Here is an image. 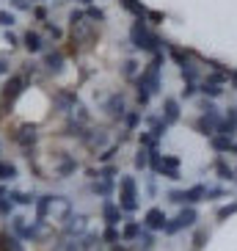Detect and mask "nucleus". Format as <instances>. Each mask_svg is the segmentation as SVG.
Wrapping results in <instances>:
<instances>
[{"label": "nucleus", "mask_w": 237, "mask_h": 251, "mask_svg": "<svg viewBox=\"0 0 237 251\" xmlns=\"http://www.w3.org/2000/svg\"><path fill=\"white\" fill-rule=\"evenodd\" d=\"M80 144L86 149H91V152H96V155H99L102 149L111 147V135H108V130H105V127H89V130H86V135L80 138Z\"/></svg>", "instance_id": "1a4fd4ad"}, {"label": "nucleus", "mask_w": 237, "mask_h": 251, "mask_svg": "<svg viewBox=\"0 0 237 251\" xmlns=\"http://www.w3.org/2000/svg\"><path fill=\"white\" fill-rule=\"evenodd\" d=\"M133 166L138 171H146L149 169V149L138 147V152H135V157H133Z\"/></svg>", "instance_id": "e433bc0d"}, {"label": "nucleus", "mask_w": 237, "mask_h": 251, "mask_svg": "<svg viewBox=\"0 0 237 251\" xmlns=\"http://www.w3.org/2000/svg\"><path fill=\"white\" fill-rule=\"evenodd\" d=\"M64 64H67V52L61 50V47H52V50L45 52V64H42V67H45L47 75L55 77V75L64 72Z\"/></svg>", "instance_id": "4468645a"}, {"label": "nucleus", "mask_w": 237, "mask_h": 251, "mask_svg": "<svg viewBox=\"0 0 237 251\" xmlns=\"http://www.w3.org/2000/svg\"><path fill=\"white\" fill-rule=\"evenodd\" d=\"M72 3H80V6H86V8L94 6V0H72Z\"/></svg>", "instance_id": "bf43d9fd"}, {"label": "nucleus", "mask_w": 237, "mask_h": 251, "mask_svg": "<svg viewBox=\"0 0 237 251\" xmlns=\"http://www.w3.org/2000/svg\"><path fill=\"white\" fill-rule=\"evenodd\" d=\"M218 135H226V138H237V105H229L226 113L221 119V127H218Z\"/></svg>", "instance_id": "a211bd4d"}, {"label": "nucleus", "mask_w": 237, "mask_h": 251, "mask_svg": "<svg viewBox=\"0 0 237 251\" xmlns=\"http://www.w3.org/2000/svg\"><path fill=\"white\" fill-rule=\"evenodd\" d=\"M80 169V160L69 152H61L58 160H55V179H69L74 177V171Z\"/></svg>", "instance_id": "ddd939ff"}, {"label": "nucleus", "mask_w": 237, "mask_h": 251, "mask_svg": "<svg viewBox=\"0 0 237 251\" xmlns=\"http://www.w3.org/2000/svg\"><path fill=\"white\" fill-rule=\"evenodd\" d=\"M118 3H121V8H124V11H130V14L135 17V20H146L149 8L143 6L141 0H118Z\"/></svg>", "instance_id": "c85d7f7f"}, {"label": "nucleus", "mask_w": 237, "mask_h": 251, "mask_svg": "<svg viewBox=\"0 0 237 251\" xmlns=\"http://www.w3.org/2000/svg\"><path fill=\"white\" fill-rule=\"evenodd\" d=\"M11 3V11H30V0H8Z\"/></svg>", "instance_id": "8fccbe9b"}, {"label": "nucleus", "mask_w": 237, "mask_h": 251, "mask_svg": "<svg viewBox=\"0 0 237 251\" xmlns=\"http://www.w3.org/2000/svg\"><path fill=\"white\" fill-rule=\"evenodd\" d=\"M30 3H36V0H30Z\"/></svg>", "instance_id": "680f3d73"}, {"label": "nucleus", "mask_w": 237, "mask_h": 251, "mask_svg": "<svg viewBox=\"0 0 237 251\" xmlns=\"http://www.w3.org/2000/svg\"><path fill=\"white\" fill-rule=\"evenodd\" d=\"M3 39H6L8 47H20V45H23V36H17L14 30H6V33H3Z\"/></svg>", "instance_id": "de8ad7c7"}, {"label": "nucleus", "mask_w": 237, "mask_h": 251, "mask_svg": "<svg viewBox=\"0 0 237 251\" xmlns=\"http://www.w3.org/2000/svg\"><path fill=\"white\" fill-rule=\"evenodd\" d=\"M116 182L118 179H91L89 182V191L94 193L96 199H111L113 196V191H116Z\"/></svg>", "instance_id": "aec40b11"}, {"label": "nucleus", "mask_w": 237, "mask_h": 251, "mask_svg": "<svg viewBox=\"0 0 237 251\" xmlns=\"http://www.w3.org/2000/svg\"><path fill=\"white\" fill-rule=\"evenodd\" d=\"M160 116H163V122L166 125H177L179 119H182V105H179V100L177 97H163V108H160Z\"/></svg>", "instance_id": "f3484780"}, {"label": "nucleus", "mask_w": 237, "mask_h": 251, "mask_svg": "<svg viewBox=\"0 0 237 251\" xmlns=\"http://www.w3.org/2000/svg\"><path fill=\"white\" fill-rule=\"evenodd\" d=\"M130 45H133V50H141L152 58L155 52H163L168 42H163V39L157 36L155 30L149 28L146 20H135V23L130 25Z\"/></svg>", "instance_id": "f257e3e1"}, {"label": "nucleus", "mask_w": 237, "mask_h": 251, "mask_svg": "<svg viewBox=\"0 0 237 251\" xmlns=\"http://www.w3.org/2000/svg\"><path fill=\"white\" fill-rule=\"evenodd\" d=\"M86 232H89V215H83V213H72L69 218H64V224H61V237H64V240L83 237Z\"/></svg>", "instance_id": "6e6552de"}, {"label": "nucleus", "mask_w": 237, "mask_h": 251, "mask_svg": "<svg viewBox=\"0 0 237 251\" xmlns=\"http://www.w3.org/2000/svg\"><path fill=\"white\" fill-rule=\"evenodd\" d=\"M163 20H166L163 11H149L146 14V23H163Z\"/></svg>", "instance_id": "603ef678"}, {"label": "nucleus", "mask_w": 237, "mask_h": 251, "mask_svg": "<svg viewBox=\"0 0 237 251\" xmlns=\"http://www.w3.org/2000/svg\"><path fill=\"white\" fill-rule=\"evenodd\" d=\"M196 94H199V83H185L182 86V100H193Z\"/></svg>", "instance_id": "49530a36"}, {"label": "nucleus", "mask_w": 237, "mask_h": 251, "mask_svg": "<svg viewBox=\"0 0 237 251\" xmlns=\"http://www.w3.org/2000/svg\"><path fill=\"white\" fill-rule=\"evenodd\" d=\"M229 155H237V141H232V152Z\"/></svg>", "instance_id": "052dcab7"}, {"label": "nucleus", "mask_w": 237, "mask_h": 251, "mask_svg": "<svg viewBox=\"0 0 237 251\" xmlns=\"http://www.w3.org/2000/svg\"><path fill=\"white\" fill-rule=\"evenodd\" d=\"M199 224V210L196 207H179V213L174 215V218H168L163 226V235H179L182 229H193Z\"/></svg>", "instance_id": "0eeeda50"}, {"label": "nucleus", "mask_w": 237, "mask_h": 251, "mask_svg": "<svg viewBox=\"0 0 237 251\" xmlns=\"http://www.w3.org/2000/svg\"><path fill=\"white\" fill-rule=\"evenodd\" d=\"M213 171L218 174V179L221 182H235V177H237V171H235V166H229V160L226 157H215V163H213Z\"/></svg>", "instance_id": "4be33fe9"}, {"label": "nucleus", "mask_w": 237, "mask_h": 251, "mask_svg": "<svg viewBox=\"0 0 237 251\" xmlns=\"http://www.w3.org/2000/svg\"><path fill=\"white\" fill-rule=\"evenodd\" d=\"M232 141H235V138H226V135H218V133H215L213 135V138H210V147H213V152H215V155H229V152H232Z\"/></svg>", "instance_id": "cd10ccee"}, {"label": "nucleus", "mask_w": 237, "mask_h": 251, "mask_svg": "<svg viewBox=\"0 0 237 251\" xmlns=\"http://www.w3.org/2000/svg\"><path fill=\"white\" fill-rule=\"evenodd\" d=\"M179 166H182V160H179V157L163 155V163H160L157 174H160V177H166V179H174V182H177V179L182 177V174H179Z\"/></svg>", "instance_id": "6ab92c4d"}, {"label": "nucleus", "mask_w": 237, "mask_h": 251, "mask_svg": "<svg viewBox=\"0 0 237 251\" xmlns=\"http://www.w3.org/2000/svg\"><path fill=\"white\" fill-rule=\"evenodd\" d=\"M23 47L30 52V55H39V52H45V36H42L39 30H25L23 33Z\"/></svg>", "instance_id": "412c9836"}, {"label": "nucleus", "mask_w": 237, "mask_h": 251, "mask_svg": "<svg viewBox=\"0 0 237 251\" xmlns=\"http://www.w3.org/2000/svg\"><path fill=\"white\" fill-rule=\"evenodd\" d=\"M99 215H102L105 226H118V224H124V213H121V207H118L113 199H105V201H102V207H99Z\"/></svg>", "instance_id": "2eb2a0df"}, {"label": "nucleus", "mask_w": 237, "mask_h": 251, "mask_svg": "<svg viewBox=\"0 0 237 251\" xmlns=\"http://www.w3.org/2000/svg\"><path fill=\"white\" fill-rule=\"evenodd\" d=\"M102 243H105V246L121 243V229H118V226H105V229H102Z\"/></svg>", "instance_id": "72a5a7b5"}, {"label": "nucleus", "mask_w": 237, "mask_h": 251, "mask_svg": "<svg viewBox=\"0 0 237 251\" xmlns=\"http://www.w3.org/2000/svg\"><path fill=\"white\" fill-rule=\"evenodd\" d=\"M229 83L237 89V69H229Z\"/></svg>", "instance_id": "13d9d810"}, {"label": "nucleus", "mask_w": 237, "mask_h": 251, "mask_svg": "<svg viewBox=\"0 0 237 251\" xmlns=\"http://www.w3.org/2000/svg\"><path fill=\"white\" fill-rule=\"evenodd\" d=\"M155 246H157L155 232H149V229H143L141 235H138V240H135V249H133V251H155Z\"/></svg>", "instance_id": "c756f323"}, {"label": "nucleus", "mask_w": 237, "mask_h": 251, "mask_svg": "<svg viewBox=\"0 0 237 251\" xmlns=\"http://www.w3.org/2000/svg\"><path fill=\"white\" fill-rule=\"evenodd\" d=\"M141 232H143V224L141 221H133V218H130V221L121 224V240H124V243H135Z\"/></svg>", "instance_id": "a878e982"}, {"label": "nucleus", "mask_w": 237, "mask_h": 251, "mask_svg": "<svg viewBox=\"0 0 237 251\" xmlns=\"http://www.w3.org/2000/svg\"><path fill=\"white\" fill-rule=\"evenodd\" d=\"M28 86H30V83L25 80L20 72H11V75H8L6 83H3V89H0V111H3V113L11 111V105H14L17 100L25 94V89H28Z\"/></svg>", "instance_id": "39448f33"}, {"label": "nucleus", "mask_w": 237, "mask_h": 251, "mask_svg": "<svg viewBox=\"0 0 237 251\" xmlns=\"http://www.w3.org/2000/svg\"><path fill=\"white\" fill-rule=\"evenodd\" d=\"M138 147H143V149H160V141L149 133V130H143V133H138Z\"/></svg>", "instance_id": "c9c22d12"}, {"label": "nucleus", "mask_w": 237, "mask_h": 251, "mask_svg": "<svg viewBox=\"0 0 237 251\" xmlns=\"http://www.w3.org/2000/svg\"><path fill=\"white\" fill-rule=\"evenodd\" d=\"M204 237H207L204 232H196V243H193V246H196V249H201V246H204Z\"/></svg>", "instance_id": "4d7b16f0"}, {"label": "nucleus", "mask_w": 237, "mask_h": 251, "mask_svg": "<svg viewBox=\"0 0 237 251\" xmlns=\"http://www.w3.org/2000/svg\"><path fill=\"white\" fill-rule=\"evenodd\" d=\"M108 251H133V249H130V243H124V240H121V243L108 246Z\"/></svg>", "instance_id": "5fc2aeb1"}, {"label": "nucleus", "mask_w": 237, "mask_h": 251, "mask_svg": "<svg viewBox=\"0 0 237 251\" xmlns=\"http://www.w3.org/2000/svg\"><path fill=\"white\" fill-rule=\"evenodd\" d=\"M199 94L204 97V100H221L223 97V86L221 83H215V80H210V77H204V80L199 83Z\"/></svg>", "instance_id": "5701e85b"}, {"label": "nucleus", "mask_w": 237, "mask_h": 251, "mask_svg": "<svg viewBox=\"0 0 237 251\" xmlns=\"http://www.w3.org/2000/svg\"><path fill=\"white\" fill-rule=\"evenodd\" d=\"M166 199L171 204H179V207H196L199 201H207V185L204 182H196L190 188H171L166 193Z\"/></svg>", "instance_id": "423d86ee"}, {"label": "nucleus", "mask_w": 237, "mask_h": 251, "mask_svg": "<svg viewBox=\"0 0 237 251\" xmlns=\"http://www.w3.org/2000/svg\"><path fill=\"white\" fill-rule=\"evenodd\" d=\"M141 111H127L124 113V119H121V122H124V130H127V133H133V130H135V127H138V125H141Z\"/></svg>", "instance_id": "f704fd0d"}, {"label": "nucleus", "mask_w": 237, "mask_h": 251, "mask_svg": "<svg viewBox=\"0 0 237 251\" xmlns=\"http://www.w3.org/2000/svg\"><path fill=\"white\" fill-rule=\"evenodd\" d=\"M215 199H226V188H221V185H207V201H215Z\"/></svg>", "instance_id": "37998d69"}, {"label": "nucleus", "mask_w": 237, "mask_h": 251, "mask_svg": "<svg viewBox=\"0 0 237 251\" xmlns=\"http://www.w3.org/2000/svg\"><path fill=\"white\" fill-rule=\"evenodd\" d=\"M166 50H168L171 61H177V67H185V64L196 61V52L193 50H182V47H177V45H166Z\"/></svg>", "instance_id": "b1692460"}, {"label": "nucleus", "mask_w": 237, "mask_h": 251, "mask_svg": "<svg viewBox=\"0 0 237 251\" xmlns=\"http://www.w3.org/2000/svg\"><path fill=\"white\" fill-rule=\"evenodd\" d=\"M0 215H14V204H11V199H8V188L6 185H0Z\"/></svg>", "instance_id": "473e14b6"}, {"label": "nucleus", "mask_w": 237, "mask_h": 251, "mask_svg": "<svg viewBox=\"0 0 237 251\" xmlns=\"http://www.w3.org/2000/svg\"><path fill=\"white\" fill-rule=\"evenodd\" d=\"M39 72H42V69H39V64H33V61H25V64H23V69H20V75H23V77H25V80H33V77H36V75Z\"/></svg>", "instance_id": "58836bf2"}, {"label": "nucleus", "mask_w": 237, "mask_h": 251, "mask_svg": "<svg viewBox=\"0 0 237 251\" xmlns=\"http://www.w3.org/2000/svg\"><path fill=\"white\" fill-rule=\"evenodd\" d=\"M3 75L8 77V75H11V69H8V64H6V61L0 58V77H3Z\"/></svg>", "instance_id": "6e6d98bb"}, {"label": "nucleus", "mask_w": 237, "mask_h": 251, "mask_svg": "<svg viewBox=\"0 0 237 251\" xmlns=\"http://www.w3.org/2000/svg\"><path fill=\"white\" fill-rule=\"evenodd\" d=\"M8 199L14 207H33L36 204V193L33 191H8Z\"/></svg>", "instance_id": "bb28decb"}, {"label": "nucleus", "mask_w": 237, "mask_h": 251, "mask_svg": "<svg viewBox=\"0 0 237 251\" xmlns=\"http://www.w3.org/2000/svg\"><path fill=\"white\" fill-rule=\"evenodd\" d=\"M199 119L193 122V127H196V133H201L204 138H213L215 133H218V127H221V119L223 113L218 111V105L213 102V100H201V108H199Z\"/></svg>", "instance_id": "7ed1b4c3"}, {"label": "nucleus", "mask_w": 237, "mask_h": 251, "mask_svg": "<svg viewBox=\"0 0 237 251\" xmlns=\"http://www.w3.org/2000/svg\"><path fill=\"white\" fill-rule=\"evenodd\" d=\"M45 30H47V36H52L55 42H61V39H64V30H61L55 23H45Z\"/></svg>", "instance_id": "a18cd8bd"}, {"label": "nucleus", "mask_w": 237, "mask_h": 251, "mask_svg": "<svg viewBox=\"0 0 237 251\" xmlns=\"http://www.w3.org/2000/svg\"><path fill=\"white\" fill-rule=\"evenodd\" d=\"M166 221H168V215L163 213V207H149L146 213H143V229H149V232H163Z\"/></svg>", "instance_id": "dca6fc26"}, {"label": "nucleus", "mask_w": 237, "mask_h": 251, "mask_svg": "<svg viewBox=\"0 0 237 251\" xmlns=\"http://www.w3.org/2000/svg\"><path fill=\"white\" fill-rule=\"evenodd\" d=\"M102 111H105V116L111 119V122H121V119H124V113L130 111V108H127L124 94H121V91H113V94H108V100L102 102Z\"/></svg>", "instance_id": "f8f14e48"}, {"label": "nucleus", "mask_w": 237, "mask_h": 251, "mask_svg": "<svg viewBox=\"0 0 237 251\" xmlns=\"http://www.w3.org/2000/svg\"><path fill=\"white\" fill-rule=\"evenodd\" d=\"M116 188H118V201H116V204L121 207V213H124V215L135 213V210L141 207V201H138V182H135V177H133V174H121L118 182H116Z\"/></svg>", "instance_id": "20e7f679"}, {"label": "nucleus", "mask_w": 237, "mask_h": 251, "mask_svg": "<svg viewBox=\"0 0 237 251\" xmlns=\"http://www.w3.org/2000/svg\"><path fill=\"white\" fill-rule=\"evenodd\" d=\"M96 33H99V28H96V23H91V20H83V23H77V25H69V42H72L69 52L77 55L80 50L94 47L96 45Z\"/></svg>", "instance_id": "f03ea898"}, {"label": "nucleus", "mask_w": 237, "mask_h": 251, "mask_svg": "<svg viewBox=\"0 0 237 251\" xmlns=\"http://www.w3.org/2000/svg\"><path fill=\"white\" fill-rule=\"evenodd\" d=\"M179 75H182V80L185 83H201V72H199V64L190 61L185 67H179Z\"/></svg>", "instance_id": "7c9ffc66"}, {"label": "nucleus", "mask_w": 237, "mask_h": 251, "mask_svg": "<svg viewBox=\"0 0 237 251\" xmlns=\"http://www.w3.org/2000/svg\"><path fill=\"white\" fill-rule=\"evenodd\" d=\"M30 11H33V17H36L39 23H47V8L45 6H33Z\"/></svg>", "instance_id": "3c124183"}, {"label": "nucleus", "mask_w": 237, "mask_h": 251, "mask_svg": "<svg viewBox=\"0 0 237 251\" xmlns=\"http://www.w3.org/2000/svg\"><path fill=\"white\" fill-rule=\"evenodd\" d=\"M17 25V14L14 11H8V8H0V28L11 30Z\"/></svg>", "instance_id": "4c0bfd02"}, {"label": "nucleus", "mask_w": 237, "mask_h": 251, "mask_svg": "<svg viewBox=\"0 0 237 251\" xmlns=\"http://www.w3.org/2000/svg\"><path fill=\"white\" fill-rule=\"evenodd\" d=\"M135 102H138V108H146V105L152 102V94H149L143 86H135Z\"/></svg>", "instance_id": "a19ab883"}, {"label": "nucleus", "mask_w": 237, "mask_h": 251, "mask_svg": "<svg viewBox=\"0 0 237 251\" xmlns=\"http://www.w3.org/2000/svg\"><path fill=\"white\" fill-rule=\"evenodd\" d=\"M141 75V67H138V61L135 58H127L124 64H121V77H127V80H135Z\"/></svg>", "instance_id": "2f4dec72"}, {"label": "nucleus", "mask_w": 237, "mask_h": 251, "mask_svg": "<svg viewBox=\"0 0 237 251\" xmlns=\"http://www.w3.org/2000/svg\"><path fill=\"white\" fill-rule=\"evenodd\" d=\"M77 105H80V100H77V91L74 89H55L52 91V108L61 111L64 116H69Z\"/></svg>", "instance_id": "9b49d317"}, {"label": "nucleus", "mask_w": 237, "mask_h": 251, "mask_svg": "<svg viewBox=\"0 0 237 251\" xmlns=\"http://www.w3.org/2000/svg\"><path fill=\"white\" fill-rule=\"evenodd\" d=\"M11 141H14V144L23 149V152H28V149H36V144H39V127H36V125H20V127H14Z\"/></svg>", "instance_id": "9d476101"}, {"label": "nucleus", "mask_w": 237, "mask_h": 251, "mask_svg": "<svg viewBox=\"0 0 237 251\" xmlns=\"http://www.w3.org/2000/svg\"><path fill=\"white\" fill-rule=\"evenodd\" d=\"M146 193H149V196H157V185H155V177H146Z\"/></svg>", "instance_id": "864d4df0"}, {"label": "nucleus", "mask_w": 237, "mask_h": 251, "mask_svg": "<svg viewBox=\"0 0 237 251\" xmlns=\"http://www.w3.org/2000/svg\"><path fill=\"white\" fill-rule=\"evenodd\" d=\"M83 20H86V11H83V8H72V11H69V25H77V23H83Z\"/></svg>", "instance_id": "09e8293b"}, {"label": "nucleus", "mask_w": 237, "mask_h": 251, "mask_svg": "<svg viewBox=\"0 0 237 251\" xmlns=\"http://www.w3.org/2000/svg\"><path fill=\"white\" fill-rule=\"evenodd\" d=\"M146 125H149V133L155 135L157 141H163L166 138V133H168V125L163 122V116H155V113H146Z\"/></svg>", "instance_id": "393cba45"}, {"label": "nucleus", "mask_w": 237, "mask_h": 251, "mask_svg": "<svg viewBox=\"0 0 237 251\" xmlns=\"http://www.w3.org/2000/svg\"><path fill=\"white\" fill-rule=\"evenodd\" d=\"M69 116H74L77 122H83V125H91V113H89V108H86V105H77Z\"/></svg>", "instance_id": "79ce46f5"}, {"label": "nucleus", "mask_w": 237, "mask_h": 251, "mask_svg": "<svg viewBox=\"0 0 237 251\" xmlns=\"http://www.w3.org/2000/svg\"><path fill=\"white\" fill-rule=\"evenodd\" d=\"M86 20H91V23L99 25V23H105V11L99 6H89L86 8Z\"/></svg>", "instance_id": "ea45409f"}, {"label": "nucleus", "mask_w": 237, "mask_h": 251, "mask_svg": "<svg viewBox=\"0 0 237 251\" xmlns=\"http://www.w3.org/2000/svg\"><path fill=\"white\" fill-rule=\"evenodd\" d=\"M237 213V201H229V204H223V207H218V218L221 221H226L229 215H235Z\"/></svg>", "instance_id": "c03bdc74"}]
</instances>
